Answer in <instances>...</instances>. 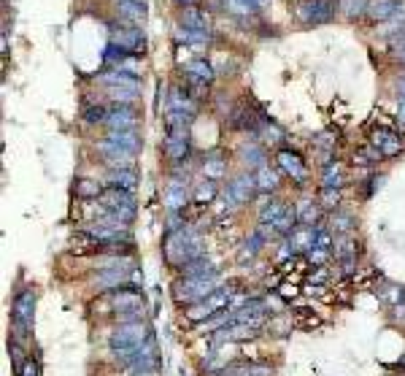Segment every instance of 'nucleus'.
<instances>
[{
  "mask_svg": "<svg viewBox=\"0 0 405 376\" xmlns=\"http://www.w3.org/2000/svg\"><path fill=\"white\" fill-rule=\"evenodd\" d=\"M257 136H263L265 141H270V144H281L284 141V130L276 125V122H270V120L260 127V133H257Z\"/></svg>",
  "mask_w": 405,
  "mask_h": 376,
  "instance_id": "obj_45",
  "label": "nucleus"
},
{
  "mask_svg": "<svg viewBox=\"0 0 405 376\" xmlns=\"http://www.w3.org/2000/svg\"><path fill=\"white\" fill-rule=\"evenodd\" d=\"M338 138H332V133H322L319 138H314V147L316 149H332Z\"/></svg>",
  "mask_w": 405,
  "mask_h": 376,
  "instance_id": "obj_49",
  "label": "nucleus"
},
{
  "mask_svg": "<svg viewBox=\"0 0 405 376\" xmlns=\"http://www.w3.org/2000/svg\"><path fill=\"white\" fill-rule=\"evenodd\" d=\"M260 333H263V328H257V325H249V322H230V325H224L219 333H214L208 338V347H211V349H222L227 344L254 341V338H260Z\"/></svg>",
  "mask_w": 405,
  "mask_h": 376,
  "instance_id": "obj_8",
  "label": "nucleus"
},
{
  "mask_svg": "<svg viewBox=\"0 0 405 376\" xmlns=\"http://www.w3.org/2000/svg\"><path fill=\"white\" fill-rule=\"evenodd\" d=\"M98 154H101L103 166L108 168V171H122V168H135V157L138 154H133V152H127V149L117 147V144H111L108 138H101L98 144Z\"/></svg>",
  "mask_w": 405,
  "mask_h": 376,
  "instance_id": "obj_14",
  "label": "nucleus"
},
{
  "mask_svg": "<svg viewBox=\"0 0 405 376\" xmlns=\"http://www.w3.org/2000/svg\"><path fill=\"white\" fill-rule=\"evenodd\" d=\"M182 27H189V30H208V14L198 8V6H189L184 8L182 14Z\"/></svg>",
  "mask_w": 405,
  "mask_h": 376,
  "instance_id": "obj_37",
  "label": "nucleus"
},
{
  "mask_svg": "<svg viewBox=\"0 0 405 376\" xmlns=\"http://www.w3.org/2000/svg\"><path fill=\"white\" fill-rule=\"evenodd\" d=\"M138 182H141V176H138V171H135V168H122V171H108V179H105V185H108V187L127 189V192H135V187H138Z\"/></svg>",
  "mask_w": 405,
  "mask_h": 376,
  "instance_id": "obj_25",
  "label": "nucleus"
},
{
  "mask_svg": "<svg viewBox=\"0 0 405 376\" xmlns=\"http://www.w3.org/2000/svg\"><path fill=\"white\" fill-rule=\"evenodd\" d=\"M243 3L251 8V14H257V11H263V8L267 6V3H270V0H243Z\"/></svg>",
  "mask_w": 405,
  "mask_h": 376,
  "instance_id": "obj_53",
  "label": "nucleus"
},
{
  "mask_svg": "<svg viewBox=\"0 0 405 376\" xmlns=\"http://www.w3.org/2000/svg\"><path fill=\"white\" fill-rule=\"evenodd\" d=\"M367 3L370 0H338V8L348 20H360V17H367Z\"/></svg>",
  "mask_w": 405,
  "mask_h": 376,
  "instance_id": "obj_41",
  "label": "nucleus"
},
{
  "mask_svg": "<svg viewBox=\"0 0 405 376\" xmlns=\"http://www.w3.org/2000/svg\"><path fill=\"white\" fill-rule=\"evenodd\" d=\"M98 82H101L103 87H127V89H138V92H141V79H138V73L124 71V68H111V71H105V73H101Z\"/></svg>",
  "mask_w": 405,
  "mask_h": 376,
  "instance_id": "obj_23",
  "label": "nucleus"
},
{
  "mask_svg": "<svg viewBox=\"0 0 405 376\" xmlns=\"http://www.w3.org/2000/svg\"><path fill=\"white\" fill-rule=\"evenodd\" d=\"M260 189H257V176L251 173V171H243L238 173L235 179H230L227 182V187L222 189V209L227 211H238L241 206L246 203H251V198L257 195Z\"/></svg>",
  "mask_w": 405,
  "mask_h": 376,
  "instance_id": "obj_5",
  "label": "nucleus"
},
{
  "mask_svg": "<svg viewBox=\"0 0 405 376\" xmlns=\"http://www.w3.org/2000/svg\"><path fill=\"white\" fill-rule=\"evenodd\" d=\"M260 201H263V203H260V209H257V222H263V225H273V222L281 217V211L286 209V203L279 201V198H273V195H263Z\"/></svg>",
  "mask_w": 405,
  "mask_h": 376,
  "instance_id": "obj_28",
  "label": "nucleus"
},
{
  "mask_svg": "<svg viewBox=\"0 0 405 376\" xmlns=\"http://www.w3.org/2000/svg\"><path fill=\"white\" fill-rule=\"evenodd\" d=\"M354 225L357 219L348 214V211H332L330 219H327V228L332 230V236H346V233H354Z\"/></svg>",
  "mask_w": 405,
  "mask_h": 376,
  "instance_id": "obj_35",
  "label": "nucleus"
},
{
  "mask_svg": "<svg viewBox=\"0 0 405 376\" xmlns=\"http://www.w3.org/2000/svg\"><path fill=\"white\" fill-rule=\"evenodd\" d=\"M289 244L295 247L297 254H308V252L314 250V228H305V225H300V228L289 236Z\"/></svg>",
  "mask_w": 405,
  "mask_h": 376,
  "instance_id": "obj_38",
  "label": "nucleus"
},
{
  "mask_svg": "<svg viewBox=\"0 0 405 376\" xmlns=\"http://www.w3.org/2000/svg\"><path fill=\"white\" fill-rule=\"evenodd\" d=\"M276 168L281 171L286 179H292L297 187H305V185H308V166H305V160L297 154V152H292V149H279V152H276Z\"/></svg>",
  "mask_w": 405,
  "mask_h": 376,
  "instance_id": "obj_10",
  "label": "nucleus"
},
{
  "mask_svg": "<svg viewBox=\"0 0 405 376\" xmlns=\"http://www.w3.org/2000/svg\"><path fill=\"white\" fill-rule=\"evenodd\" d=\"M198 111H200V106L189 95L186 87H173L170 95H165V114H179V117H186L195 122Z\"/></svg>",
  "mask_w": 405,
  "mask_h": 376,
  "instance_id": "obj_15",
  "label": "nucleus"
},
{
  "mask_svg": "<svg viewBox=\"0 0 405 376\" xmlns=\"http://www.w3.org/2000/svg\"><path fill=\"white\" fill-rule=\"evenodd\" d=\"M105 138H108L111 144H117V147L133 152V154H138L143 147V138H141L138 130H117V133H105Z\"/></svg>",
  "mask_w": 405,
  "mask_h": 376,
  "instance_id": "obj_30",
  "label": "nucleus"
},
{
  "mask_svg": "<svg viewBox=\"0 0 405 376\" xmlns=\"http://www.w3.org/2000/svg\"><path fill=\"white\" fill-rule=\"evenodd\" d=\"M397 125H400V130H405V101H400V106H397Z\"/></svg>",
  "mask_w": 405,
  "mask_h": 376,
  "instance_id": "obj_54",
  "label": "nucleus"
},
{
  "mask_svg": "<svg viewBox=\"0 0 405 376\" xmlns=\"http://www.w3.org/2000/svg\"><path fill=\"white\" fill-rule=\"evenodd\" d=\"M176 273H179L182 279H216V276H222V268H219L216 260H211L208 254H202L198 260L186 263V266L179 268Z\"/></svg>",
  "mask_w": 405,
  "mask_h": 376,
  "instance_id": "obj_20",
  "label": "nucleus"
},
{
  "mask_svg": "<svg viewBox=\"0 0 405 376\" xmlns=\"http://www.w3.org/2000/svg\"><path fill=\"white\" fill-rule=\"evenodd\" d=\"M149 319V309H130V312H117L111 314L114 325H127V322H146Z\"/></svg>",
  "mask_w": 405,
  "mask_h": 376,
  "instance_id": "obj_43",
  "label": "nucleus"
},
{
  "mask_svg": "<svg viewBox=\"0 0 405 376\" xmlns=\"http://www.w3.org/2000/svg\"><path fill=\"white\" fill-rule=\"evenodd\" d=\"M344 185H346L344 166H341L338 160H332V163H324V168H322V187L341 189Z\"/></svg>",
  "mask_w": 405,
  "mask_h": 376,
  "instance_id": "obj_34",
  "label": "nucleus"
},
{
  "mask_svg": "<svg viewBox=\"0 0 405 376\" xmlns=\"http://www.w3.org/2000/svg\"><path fill=\"white\" fill-rule=\"evenodd\" d=\"M389 41H392V55H395V60L405 65V27L403 30H397V33H392Z\"/></svg>",
  "mask_w": 405,
  "mask_h": 376,
  "instance_id": "obj_46",
  "label": "nucleus"
},
{
  "mask_svg": "<svg viewBox=\"0 0 405 376\" xmlns=\"http://www.w3.org/2000/svg\"><path fill=\"white\" fill-rule=\"evenodd\" d=\"M219 182H211V179H202V182H195V189H192V203L198 206H208V203H216L219 201Z\"/></svg>",
  "mask_w": 405,
  "mask_h": 376,
  "instance_id": "obj_29",
  "label": "nucleus"
},
{
  "mask_svg": "<svg viewBox=\"0 0 405 376\" xmlns=\"http://www.w3.org/2000/svg\"><path fill=\"white\" fill-rule=\"evenodd\" d=\"M8 360H11V371H14V376H20L22 368H24V363L30 360L27 347L20 344L17 338H11V335H8Z\"/></svg>",
  "mask_w": 405,
  "mask_h": 376,
  "instance_id": "obj_36",
  "label": "nucleus"
},
{
  "mask_svg": "<svg viewBox=\"0 0 405 376\" xmlns=\"http://www.w3.org/2000/svg\"><path fill=\"white\" fill-rule=\"evenodd\" d=\"M36 306H38V290L33 284L22 287L11 298V328L8 333L11 338H17L20 344H30L33 335V325H36Z\"/></svg>",
  "mask_w": 405,
  "mask_h": 376,
  "instance_id": "obj_2",
  "label": "nucleus"
},
{
  "mask_svg": "<svg viewBox=\"0 0 405 376\" xmlns=\"http://www.w3.org/2000/svg\"><path fill=\"white\" fill-rule=\"evenodd\" d=\"M254 176H257V189H260V195H273L276 189L281 187L284 173L279 171V168H273L270 163H267V166L260 168Z\"/></svg>",
  "mask_w": 405,
  "mask_h": 376,
  "instance_id": "obj_26",
  "label": "nucleus"
},
{
  "mask_svg": "<svg viewBox=\"0 0 405 376\" xmlns=\"http://www.w3.org/2000/svg\"><path fill=\"white\" fill-rule=\"evenodd\" d=\"M108 185H103L98 179H76V185H73V195L79 198V201H101V195L105 192Z\"/></svg>",
  "mask_w": 405,
  "mask_h": 376,
  "instance_id": "obj_31",
  "label": "nucleus"
},
{
  "mask_svg": "<svg viewBox=\"0 0 405 376\" xmlns=\"http://www.w3.org/2000/svg\"><path fill=\"white\" fill-rule=\"evenodd\" d=\"M154 338V328L152 322H127V325H114L108 335H105V344L108 349H138L146 341Z\"/></svg>",
  "mask_w": 405,
  "mask_h": 376,
  "instance_id": "obj_4",
  "label": "nucleus"
},
{
  "mask_svg": "<svg viewBox=\"0 0 405 376\" xmlns=\"http://www.w3.org/2000/svg\"><path fill=\"white\" fill-rule=\"evenodd\" d=\"M179 6H184V8H189V6H195V0H176Z\"/></svg>",
  "mask_w": 405,
  "mask_h": 376,
  "instance_id": "obj_55",
  "label": "nucleus"
},
{
  "mask_svg": "<svg viewBox=\"0 0 405 376\" xmlns=\"http://www.w3.org/2000/svg\"><path fill=\"white\" fill-rule=\"evenodd\" d=\"M117 14L130 27H143L146 20H149L146 3H138V0H117Z\"/></svg>",
  "mask_w": 405,
  "mask_h": 376,
  "instance_id": "obj_22",
  "label": "nucleus"
},
{
  "mask_svg": "<svg viewBox=\"0 0 405 376\" xmlns=\"http://www.w3.org/2000/svg\"><path fill=\"white\" fill-rule=\"evenodd\" d=\"M205 254L202 247V233L195 225H184L182 230H173V233H165L162 238V260L168 268L179 271L186 263L198 260Z\"/></svg>",
  "mask_w": 405,
  "mask_h": 376,
  "instance_id": "obj_1",
  "label": "nucleus"
},
{
  "mask_svg": "<svg viewBox=\"0 0 405 376\" xmlns=\"http://www.w3.org/2000/svg\"><path fill=\"white\" fill-rule=\"evenodd\" d=\"M395 89H397V98L405 101V71L403 73H397V79H395Z\"/></svg>",
  "mask_w": 405,
  "mask_h": 376,
  "instance_id": "obj_52",
  "label": "nucleus"
},
{
  "mask_svg": "<svg viewBox=\"0 0 405 376\" xmlns=\"http://www.w3.org/2000/svg\"><path fill=\"white\" fill-rule=\"evenodd\" d=\"M105 95L111 103H119V106H135L141 92L138 89H127V87H105Z\"/></svg>",
  "mask_w": 405,
  "mask_h": 376,
  "instance_id": "obj_39",
  "label": "nucleus"
},
{
  "mask_svg": "<svg viewBox=\"0 0 405 376\" xmlns=\"http://www.w3.org/2000/svg\"><path fill=\"white\" fill-rule=\"evenodd\" d=\"M381 160H384V157H381V152H378L376 147H370V144H367L364 149H357V152H354V163H357V166H362V168L378 166Z\"/></svg>",
  "mask_w": 405,
  "mask_h": 376,
  "instance_id": "obj_40",
  "label": "nucleus"
},
{
  "mask_svg": "<svg viewBox=\"0 0 405 376\" xmlns=\"http://www.w3.org/2000/svg\"><path fill=\"white\" fill-rule=\"evenodd\" d=\"M300 228V217H297V206L295 203H286V209L281 211V217L273 222V230H276V236H281V238H289L295 230Z\"/></svg>",
  "mask_w": 405,
  "mask_h": 376,
  "instance_id": "obj_27",
  "label": "nucleus"
},
{
  "mask_svg": "<svg viewBox=\"0 0 405 376\" xmlns=\"http://www.w3.org/2000/svg\"><path fill=\"white\" fill-rule=\"evenodd\" d=\"M138 125H141L138 106H119V103H114L108 108V117L103 122V127L108 133H117V130H138Z\"/></svg>",
  "mask_w": 405,
  "mask_h": 376,
  "instance_id": "obj_12",
  "label": "nucleus"
},
{
  "mask_svg": "<svg viewBox=\"0 0 405 376\" xmlns=\"http://www.w3.org/2000/svg\"><path fill=\"white\" fill-rule=\"evenodd\" d=\"M216 376H276V368L265 360H230L227 368Z\"/></svg>",
  "mask_w": 405,
  "mask_h": 376,
  "instance_id": "obj_18",
  "label": "nucleus"
},
{
  "mask_svg": "<svg viewBox=\"0 0 405 376\" xmlns=\"http://www.w3.org/2000/svg\"><path fill=\"white\" fill-rule=\"evenodd\" d=\"M341 201H344L341 189L322 187V192H319V206H322L324 211H338V209H341Z\"/></svg>",
  "mask_w": 405,
  "mask_h": 376,
  "instance_id": "obj_44",
  "label": "nucleus"
},
{
  "mask_svg": "<svg viewBox=\"0 0 405 376\" xmlns=\"http://www.w3.org/2000/svg\"><path fill=\"white\" fill-rule=\"evenodd\" d=\"M295 206H297L300 225H305V228H314V225H319V217H322V206H319V201L303 198V201H300V203H295Z\"/></svg>",
  "mask_w": 405,
  "mask_h": 376,
  "instance_id": "obj_33",
  "label": "nucleus"
},
{
  "mask_svg": "<svg viewBox=\"0 0 405 376\" xmlns=\"http://www.w3.org/2000/svg\"><path fill=\"white\" fill-rule=\"evenodd\" d=\"M222 284H224L222 276H216V279H182L179 276L173 282V287H170V295H173L176 306L186 309V306H195V303H200L205 298H211Z\"/></svg>",
  "mask_w": 405,
  "mask_h": 376,
  "instance_id": "obj_3",
  "label": "nucleus"
},
{
  "mask_svg": "<svg viewBox=\"0 0 405 376\" xmlns=\"http://www.w3.org/2000/svg\"><path fill=\"white\" fill-rule=\"evenodd\" d=\"M403 11V3L400 0H370L367 3V17L373 22H386L392 17H397Z\"/></svg>",
  "mask_w": 405,
  "mask_h": 376,
  "instance_id": "obj_24",
  "label": "nucleus"
},
{
  "mask_svg": "<svg viewBox=\"0 0 405 376\" xmlns=\"http://www.w3.org/2000/svg\"><path fill=\"white\" fill-rule=\"evenodd\" d=\"M111 306V314L117 312H130V309H149V301H146V293L143 287L138 284H127V287H119L114 293H105L103 295Z\"/></svg>",
  "mask_w": 405,
  "mask_h": 376,
  "instance_id": "obj_9",
  "label": "nucleus"
},
{
  "mask_svg": "<svg viewBox=\"0 0 405 376\" xmlns=\"http://www.w3.org/2000/svg\"><path fill=\"white\" fill-rule=\"evenodd\" d=\"M238 160H241L243 171L257 173L263 166H267V149H265V144H260L257 138L243 141L241 147H238Z\"/></svg>",
  "mask_w": 405,
  "mask_h": 376,
  "instance_id": "obj_19",
  "label": "nucleus"
},
{
  "mask_svg": "<svg viewBox=\"0 0 405 376\" xmlns=\"http://www.w3.org/2000/svg\"><path fill=\"white\" fill-rule=\"evenodd\" d=\"M192 201V189L186 185V176H170V182L162 189V206L168 211H184V206Z\"/></svg>",
  "mask_w": 405,
  "mask_h": 376,
  "instance_id": "obj_16",
  "label": "nucleus"
},
{
  "mask_svg": "<svg viewBox=\"0 0 405 376\" xmlns=\"http://www.w3.org/2000/svg\"><path fill=\"white\" fill-rule=\"evenodd\" d=\"M111 46H117L124 55L135 57L143 52V30L141 27H130V24H117V27H111Z\"/></svg>",
  "mask_w": 405,
  "mask_h": 376,
  "instance_id": "obj_17",
  "label": "nucleus"
},
{
  "mask_svg": "<svg viewBox=\"0 0 405 376\" xmlns=\"http://www.w3.org/2000/svg\"><path fill=\"white\" fill-rule=\"evenodd\" d=\"M162 154L173 168H182L192 154V133L189 130H168L162 141Z\"/></svg>",
  "mask_w": 405,
  "mask_h": 376,
  "instance_id": "obj_7",
  "label": "nucleus"
},
{
  "mask_svg": "<svg viewBox=\"0 0 405 376\" xmlns=\"http://www.w3.org/2000/svg\"><path fill=\"white\" fill-rule=\"evenodd\" d=\"M184 73H186L189 79H198V82H205V84H211L214 82V76H216L214 65L208 63V60H202V57H195V60L184 63Z\"/></svg>",
  "mask_w": 405,
  "mask_h": 376,
  "instance_id": "obj_32",
  "label": "nucleus"
},
{
  "mask_svg": "<svg viewBox=\"0 0 405 376\" xmlns=\"http://www.w3.org/2000/svg\"><path fill=\"white\" fill-rule=\"evenodd\" d=\"M257 254H260V250H254L251 244H246V241H243L241 247H238V252H235V263H238V266L254 263V260H257Z\"/></svg>",
  "mask_w": 405,
  "mask_h": 376,
  "instance_id": "obj_47",
  "label": "nucleus"
},
{
  "mask_svg": "<svg viewBox=\"0 0 405 376\" xmlns=\"http://www.w3.org/2000/svg\"><path fill=\"white\" fill-rule=\"evenodd\" d=\"M381 187H384V176H373V179H370V187L364 192V198H373L376 189H381Z\"/></svg>",
  "mask_w": 405,
  "mask_h": 376,
  "instance_id": "obj_51",
  "label": "nucleus"
},
{
  "mask_svg": "<svg viewBox=\"0 0 405 376\" xmlns=\"http://www.w3.org/2000/svg\"><path fill=\"white\" fill-rule=\"evenodd\" d=\"M297 20L305 24H327L335 17V3L330 0H300L297 3Z\"/></svg>",
  "mask_w": 405,
  "mask_h": 376,
  "instance_id": "obj_13",
  "label": "nucleus"
},
{
  "mask_svg": "<svg viewBox=\"0 0 405 376\" xmlns=\"http://www.w3.org/2000/svg\"><path fill=\"white\" fill-rule=\"evenodd\" d=\"M20 376H40V363L36 357H30V360L24 363V368H22Z\"/></svg>",
  "mask_w": 405,
  "mask_h": 376,
  "instance_id": "obj_50",
  "label": "nucleus"
},
{
  "mask_svg": "<svg viewBox=\"0 0 405 376\" xmlns=\"http://www.w3.org/2000/svg\"><path fill=\"white\" fill-rule=\"evenodd\" d=\"M370 147H376L381 152V157H397L400 152H405V136L395 127H376L370 133Z\"/></svg>",
  "mask_w": 405,
  "mask_h": 376,
  "instance_id": "obj_11",
  "label": "nucleus"
},
{
  "mask_svg": "<svg viewBox=\"0 0 405 376\" xmlns=\"http://www.w3.org/2000/svg\"><path fill=\"white\" fill-rule=\"evenodd\" d=\"M101 209L111 217H117L122 222L133 225L135 214H138V203H135V195L127 192V189H117V187H105V192L101 195Z\"/></svg>",
  "mask_w": 405,
  "mask_h": 376,
  "instance_id": "obj_6",
  "label": "nucleus"
},
{
  "mask_svg": "<svg viewBox=\"0 0 405 376\" xmlns=\"http://www.w3.org/2000/svg\"><path fill=\"white\" fill-rule=\"evenodd\" d=\"M81 117H84L87 125H103L105 117H108V108L101 103H87L84 108H81Z\"/></svg>",
  "mask_w": 405,
  "mask_h": 376,
  "instance_id": "obj_42",
  "label": "nucleus"
},
{
  "mask_svg": "<svg viewBox=\"0 0 405 376\" xmlns=\"http://www.w3.org/2000/svg\"><path fill=\"white\" fill-rule=\"evenodd\" d=\"M200 171H202V179H211V182H222L227 176V154L222 149H211L205 152L200 160Z\"/></svg>",
  "mask_w": 405,
  "mask_h": 376,
  "instance_id": "obj_21",
  "label": "nucleus"
},
{
  "mask_svg": "<svg viewBox=\"0 0 405 376\" xmlns=\"http://www.w3.org/2000/svg\"><path fill=\"white\" fill-rule=\"evenodd\" d=\"M224 8L233 11V14H241V17H249V14H251V8H249L243 0H224Z\"/></svg>",
  "mask_w": 405,
  "mask_h": 376,
  "instance_id": "obj_48",
  "label": "nucleus"
}]
</instances>
